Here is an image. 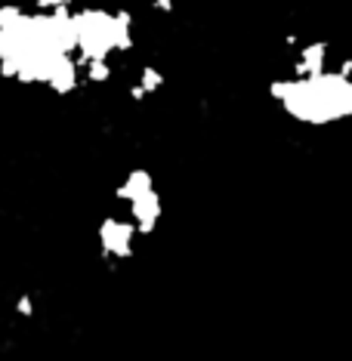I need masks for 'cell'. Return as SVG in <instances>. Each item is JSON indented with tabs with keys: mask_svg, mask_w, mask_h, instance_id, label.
<instances>
[{
	"mask_svg": "<svg viewBox=\"0 0 352 361\" xmlns=\"http://www.w3.org/2000/svg\"><path fill=\"white\" fill-rule=\"evenodd\" d=\"M75 10L0 6V75L22 87L50 90L56 96L78 90L84 75L71 22Z\"/></svg>",
	"mask_w": 352,
	"mask_h": 361,
	"instance_id": "obj_1",
	"label": "cell"
},
{
	"mask_svg": "<svg viewBox=\"0 0 352 361\" xmlns=\"http://www.w3.org/2000/svg\"><path fill=\"white\" fill-rule=\"evenodd\" d=\"M114 201L121 204L118 213L139 228V235H149L154 232L161 219V198H158V188H154L152 176L145 170H130V173L121 179L118 192H114Z\"/></svg>",
	"mask_w": 352,
	"mask_h": 361,
	"instance_id": "obj_2",
	"label": "cell"
},
{
	"mask_svg": "<svg viewBox=\"0 0 352 361\" xmlns=\"http://www.w3.org/2000/svg\"><path fill=\"white\" fill-rule=\"evenodd\" d=\"M136 238H139V228L130 223L124 213H109L96 226V247H99V257L105 262L130 259L136 250Z\"/></svg>",
	"mask_w": 352,
	"mask_h": 361,
	"instance_id": "obj_3",
	"label": "cell"
},
{
	"mask_svg": "<svg viewBox=\"0 0 352 361\" xmlns=\"http://www.w3.org/2000/svg\"><path fill=\"white\" fill-rule=\"evenodd\" d=\"M164 78L158 68H142L139 71V78L130 84V99H145V96H152L154 90H161Z\"/></svg>",
	"mask_w": 352,
	"mask_h": 361,
	"instance_id": "obj_4",
	"label": "cell"
},
{
	"mask_svg": "<svg viewBox=\"0 0 352 361\" xmlns=\"http://www.w3.org/2000/svg\"><path fill=\"white\" fill-rule=\"evenodd\" d=\"M35 10H75L80 6V0H25Z\"/></svg>",
	"mask_w": 352,
	"mask_h": 361,
	"instance_id": "obj_5",
	"label": "cell"
},
{
	"mask_svg": "<svg viewBox=\"0 0 352 361\" xmlns=\"http://www.w3.org/2000/svg\"><path fill=\"white\" fill-rule=\"evenodd\" d=\"M16 315H22V318L35 315V297H31V293H22V297L16 300Z\"/></svg>",
	"mask_w": 352,
	"mask_h": 361,
	"instance_id": "obj_6",
	"label": "cell"
}]
</instances>
